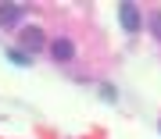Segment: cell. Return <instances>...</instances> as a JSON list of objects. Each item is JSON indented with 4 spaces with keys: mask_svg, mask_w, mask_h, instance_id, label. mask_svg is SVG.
<instances>
[{
    "mask_svg": "<svg viewBox=\"0 0 161 139\" xmlns=\"http://www.w3.org/2000/svg\"><path fill=\"white\" fill-rule=\"evenodd\" d=\"M7 61L18 64V68H29V64H32V57H29V54H22V50H7Z\"/></svg>",
    "mask_w": 161,
    "mask_h": 139,
    "instance_id": "5",
    "label": "cell"
},
{
    "mask_svg": "<svg viewBox=\"0 0 161 139\" xmlns=\"http://www.w3.org/2000/svg\"><path fill=\"white\" fill-rule=\"evenodd\" d=\"M150 32L161 39V14H154V18H150Z\"/></svg>",
    "mask_w": 161,
    "mask_h": 139,
    "instance_id": "6",
    "label": "cell"
},
{
    "mask_svg": "<svg viewBox=\"0 0 161 139\" xmlns=\"http://www.w3.org/2000/svg\"><path fill=\"white\" fill-rule=\"evenodd\" d=\"M50 54H54V61H72L75 57V46H72V39H54Z\"/></svg>",
    "mask_w": 161,
    "mask_h": 139,
    "instance_id": "4",
    "label": "cell"
},
{
    "mask_svg": "<svg viewBox=\"0 0 161 139\" xmlns=\"http://www.w3.org/2000/svg\"><path fill=\"white\" fill-rule=\"evenodd\" d=\"M18 43H22L29 54H36V50H43V46H47V36L36 29V25H25V29H18Z\"/></svg>",
    "mask_w": 161,
    "mask_h": 139,
    "instance_id": "1",
    "label": "cell"
},
{
    "mask_svg": "<svg viewBox=\"0 0 161 139\" xmlns=\"http://www.w3.org/2000/svg\"><path fill=\"white\" fill-rule=\"evenodd\" d=\"M118 18H122V29L125 32H140V25H143L136 4H118Z\"/></svg>",
    "mask_w": 161,
    "mask_h": 139,
    "instance_id": "2",
    "label": "cell"
},
{
    "mask_svg": "<svg viewBox=\"0 0 161 139\" xmlns=\"http://www.w3.org/2000/svg\"><path fill=\"white\" fill-rule=\"evenodd\" d=\"M18 18H22V7L18 4H0V25H4V29H14Z\"/></svg>",
    "mask_w": 161,
    "mask_h": 139,
    "instance_id": "3",
    "label": "cell"
}]
</instances>
